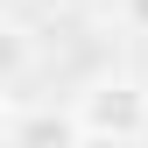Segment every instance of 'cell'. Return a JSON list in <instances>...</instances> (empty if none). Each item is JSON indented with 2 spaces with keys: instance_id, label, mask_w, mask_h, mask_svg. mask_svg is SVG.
Instances as JSON below:
<instances>
[{
  "instance_id": "2",
  "label": "cell",
  "mask_w": 148,
  "mask_h": 148,
  "mask_svg": "<svg viewBox=\"0 0 148 148\" xmlns=\"http://www.w3.org/2000/svg\"><path fill=\"white\" fill-rule=\"evenodd\" d=\"M7 141H78V113H28V120H7Z\"/></svg>"
},
{
  "instance_id": "5",
  "label": "cell",
  "mask_w": 148,
  "mask_h": 148,
  "mask_svg": "<svg viewBox=\"0 0 148 148\" xmlns=\"http://www.w3.org/2000/svg\"><path fill=\"white\" fill-rule=\"evenodd\" d=\"M0 141H7V92H0Z\"/></svg>"
},
{
  "instance_id": "4",
  "label": "cell",
  "mask_w": 148,
  "mask_h": 148,
  "mask_svg": "<svg viewBox=\"0 0 148 148\" xmlns=\"http://www.w3.org/2000/svg\"><path fill=\"white\" fill-rule=\"evenodd\" d=\"M127 21H134V28H148V0H127Z\"/></svg>"
},
{
  "instance_id": "1",
  "label": "cell",
  "mask_w": 148,
  "mask_h": 148,
  "mask_svg": "<svg viewBox=\"0 0 148 148\" xmlns=\"http://www.w3.org/2000/svg\"><path fill=\"white\" fill-rule=\"evenodd\" d=\"M148 134V92L134 78H106L78 99V141H141Z\"/></svg>"
},
{
  "instance_id": "3",
  "label": "cell",
  "mask_w": 148,
  "mask_h": 148,
  "mask_svg": "<svg viewBox=\"0 0 148 148\" xmlns=\"http://www.w3.org/2000/svg\"><path fill=\"white\" fill-rule=\"evenodd\" d=\"M28 64H35L28 35L14 28V21H0V92H7V85H21V78H28Z\"/></svg>"
}]
</instances>
